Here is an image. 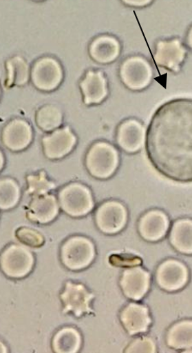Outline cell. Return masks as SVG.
<instances>
[{
  "mask_svg": "<svg viewBox=\"0 0 192 353\" xmlns=\"http://www.w3.org/2000/svg\"><path fill=\"white\" fill-rule=\"evenodd\" d=\"M120 163L119 150L104 140L92 143L84 158L85 170L94 179L107 180L117 172Z\"/></svg>",
  "mask_w": 192,
  "mask_h": 353,
  "instance_id": "cell-2",
  "label": "cell"
},
{
  "mask_svg": "<svg viewBox=\"0 0 192 353\" xmlns=\"http://www.w3.org/2000/svg\"><path fill=\"white\" fill-rule=\"evenodd\" d=\"M96 256V245L93 241L87 236H71L61 246V261L72 271H81L88 268L94 262Z\"/></svg>",
  "mask_w": 192,
  "mask_h": 353,
  "instance_id": "cell-5",
  "label": "cell"
},
{
  "mask_svg": "<svg viewBox=\"0 0 192 353\" xmlns=\"http://www.w3.org/2000/svg\"><path fill=\"white\" fill-rule=\"evenodd\" d=\"M65 77L61 62L56 57L44 55L35 59L31 65L30 81L39 92L50 93L57 90Z\"/></svg>",
  "mask_w": 192,
  "mask_h": 353,
  "instance_id": "cell-4",
  "label": "cell"
},
{
  "mask_svg": "<svg viewBox=\"0 0 192 353\" xmlns=\"http://www.w3.org/2000/svg\"><path fill=\"white\" fill-rule=\"evenodd\" d=\"M21 196L19 183L13 178L4 176L0 180V209L9 211L15 208Z\"/></svg>",
  "mask_w": 192,
  "mask_h": 353,
  "instance_id": "cell-26",
  "label": "cell"
},
{
  "mask_svg": "<svg viewBox=\"0 0 192 353\" xmlns=\"http://www.w3.org/2000/svg\"><path fill=\"white\" fill-rule=\"evenodd\" d=\"M80 332L73 327H64L56 332L52 339V349L56 353H75L81 349Z\"/></svg>",
  "mask_w": 192,
  "mask_h": 353,
  "instance_id": "cell-25",
  "label": "cell"
},
{
  "mask_svg": "<svg viewBox=\"0 0 192 353\" xmlns=\"http://www.w3.org/2000/svg\"><path fill=\"white\" fill-rule=\"evenodd\" d=\"M109 261L116 266L129 268L138 266L142 263L140 258L129 255H113L110 257Z\"/></svg>",
  "mask_w": 192,
  "mask_h": 353,
  "instance_id": "cell-30",
  "label": "cell"
},
{
  "mask_svg": "<svg viewBox=\"0 0 192 353\" xmlns=\"http://www.w3.org/2000/svg\"><path fill=\"white\" fill-rule=\"evenodd\" d=\"M155 277L158 286L164 292L174 293L186 286L190 274L188 267L182 261L170 258L158 266Z\"/></svg>",
  "mask_w": 192,
  "mask_h": 353,
  "instance_id": "cell-11",
  "label": "cell"
},
{
  "mask_svg": "<svg viewBox=\"0 0 192 353\" xmlns=\"http://www.w3.org/2000/svg\"><path fill=\"white\" fill-rule=\"evenodd\" d=\"M170 228L167 214L160 210H151L144 213L138 222V232L145 241L156 243L162 240Z\"/></svg>",
  "mask_w": 192,
  "mask_h": 353,
  "instance_id": "cell-17",
  "label": "cell"
},
{
  "mask_svg": "<svg viewBox=\"0 0 192 353\" xmlns=\"http://www.w3.org/2000/svg\"><path fill=\"white\" fill-rule=\"evenodd\" d=\"M147 132L144 124L135 118L120 123L116 133L117 146L128 154L140 152L146 145Z\"/></svg>",
  "mask_w": 192,
  "mask_h": 353,
  "instance_id": "cell-13",
  "label": "cell"
},
{
  "mask_svg": "<svg viewBox=\"0 0 192 353\" xmlns=\"http://www.w3.org/2000/svg\"><path fill=\"white\" fill-rule=\"evenodd\" d=\"M165 343L169 347L181 352L192 350V320H180L171 325L166 332Z\"/></svg>",
  "mask_w": 192,
  "mask_h": 353,
  "instance_id": "cell-23",
  "label": "cell"
},
{
  "mask_svg": "<svg viewBox=\"0 0 192 353\" xmlns=\"http://www.w3.org/2000/svg\"><path fill=\"white\" fill-rule=\"evenodd\" d=\"M78 87L84 105L89 107L101 105L110 92L108 77L100 69L85 71L79 80Z\"/></svg>",
  "mask_w": 192,
  "mask_h": 353,
  "instance_id": "cell-10",
  "label": "cell"
},
{
  "mask_svg": "<svg viewBox=\"0 0 192 353\" xmlns=\"http://www.w3.org/2000/svg\"><path fill=\"white\" fill-rule=\"evenodd\" d=\"M186 54L187 50L180 39H160L156 44L154 59L159 67L178 73Z\"/></svg>",
  "mask_w": 192,
  "mask_h": 353,
  "instance_id": "cell-14",
  "label": "cell"
},
{
  "mask_svg": "<svg viewBox=\"0 0 192 353\" xmlns=\"http://www.w3.org/2000/svg\"><path fill=\"white\" fill-rule=\"evenodd\" d=\"M94 298V295L85 285L72 281L66 283L60 295L63 312L72 313L78 318L92 312L91 303Z\"/></svg>",
  "mask_w": 192,
  "mask_h": 353,
  "instance_id": "cell-15",
  "label": "cell"
},
{
  "mask_svg": "<svg viewBox=\"0 0 192 353\" xmlns=\"http://www.w3.org/2000/svg\"><path fill=\"white\" fill-rule=\"evenodd\" d=\"M146 151L154 168L166 178L192 182V99L166 102L147 131Z\"/></svg>",
  "mask_w": 192,
  "mask_h": 353,
  "instance_id": "cell-1",
  "label": "cell"
},
{
  "mask_svg": "<svg viewBox=\"0 0 192 353\" xmlns=\"http://www.w3.org/2000/svg\"><path fill=\"white\" fill-rule=\"evenodd\" d=\"M121 3L126 7L144 8L151 6L153 2L151 0H124Z\"/></svg>",
  "mask_w": 192,
  "mask_h": 353,
  "instance_id": "cell-31",
  "label": "cell"
},
{
  "mask_svg": "<svg viewBox=\"0 0 192 353\" xmlns=\"http://www.w3.org/2000/svg\"><path fill=\"white\" fill-rule=\"evenodd\" d=\"M58 201L63 213L72 218L89 215L94 209L95 200L92 190L81 182H71L58 192Z\"/></svg>",
  "mask_w": 192,
  "mask_h": 353,
  "instance_id": "cell-3",
  "label": "cell"
},
{
  "mask_svg": "<svg viewBox=\"0 0 192 353\" xmlns=\"http://www.w3.org/2000/svg\"><path fill=\"white\" fill-rule=\"evenodd\" d=\"M186 43L188 48L192 50V26L189 29L186 37Z\"/></svg>",
  "mask_w": 192,
  "mask_h": 353,
  "instance_id": "cell-32",
  "label": "cell"
},
{
  "mask_svg": "<svg viewBox=\"0 0 192 353\" xmlns=\"http://www.w3.org/2000/svg\"><path fill=\"white\" fill-rule=\"evenodd\" d=\"M34 139L31 123L23 118L15 117L9 120L1 132V141L7 150L19 153L28 150Z\"/></svg>",
  "mask_w": 192,
  "mask_h": 353,
  "instance_id": "cell-12",
  "label": "cell"
},
{
  "mask_svg": "<svg viewBox=\"0 0 192 353\" xmlns=\"http://www.w3.org/2000/svg\"><path fill=\"white\" fill-rule=\"evenodd\" d=\"M128 211L120 201L111 199L97 208L94 220L98 230L105 235H116L124 230L128 221Z\"/></svg>",
  "mask_w": 192,
  "mask_h": 353,
  "instance_id": "cell-7",
  "label": "cell"
},
{
  "mask_svg": "<svg viewBox=\"0 0 192 353\" xmlns=\"http://www.w3.org/2000/svg\"><path fill=\"white\" fill-rule=\"evenodd\" d=\"M151 274L138 265L125 269L119 282L124 296L135 301L145 298L151 288Z\"/></svg>",
  "mask_w": 192,
  "mask_h": 353,
  "instance_id": "cell-16",
  "label": "cell"
},
{
  "mask_svg": "<svg viewBox=\"0 0 192 353\" xmlns=\"http://www.w3.org/2000/svg\"><path fill=\"white\" fill-rule=\"evenodd\" d=\"M35 263L33 253L24 245L10 244L1 254V268L9 278L23 279L32 271Z\"/></svg>",
  "mask_w": 192,
  "mask_h": 353,
  "instance_id": "cell-8",
  "label": "cell"
},
{
  "mask_svg": "<svg viewBox=\"0 0 192 353\" xmlns=\"http://www.w3.org/2000/svg\"><path fill=\"white\" fill-rule=\"evenodd\" d=\"M169 242L175 250L185 256L192 255V219L182 218L171 226Z\"/></svg>",
  "mask_w": 192,
  "mask_h": 353,
  "instance_id": "cell-22",
  "label": "cell"
},
{
  "mask_svg": "<svg viewBox=\"0 0 192 353\" xmlns=\"http://www.w3.org/2000/svg\"><path fill=\"white\" fill-rule=\"evenodd\" d=\"M17 239L23 244L32 247L39 248L45 244V239L40 232L28 227L19 228L16 231Z\"/></svg>",
  "mask_w": 192,
  "mask_h": 353,
  "instance_id": "cell-28",
  "label": "cell"
},
{
  "mask_svg": "<svg viewBox=\"0 0 192 353\" xmlns=\"http://www.w3.org/2000/svg\"><path fill=\"white\" fill-rule=\"evenodd\" d=\"M120 321L127 333L131 336L146 333L152 324L148 307L136 302L130 303L122 308Z\"/></svg>",
  "mask_w": 192,
  "mask_h": 353,
  "instance_id": "cell-19",
  "label": "cell"
},
{
  "mask_svg": "<svg viewBox=\"0 0 192 353\" xmlns=\"http://www.w3.org/2000/svg\"><path fill=\"white\" fill-rule=\"evenodd\" d=\"M60 206L53 194L33 197L27 211L28 219L35 223L45 225L53 222L58 216Z\"/></svg>",
  "mask_w": 192,
  "mask_h": 353,
  "instance_id": "cell-20",
  "label": "cell"
},
{
  "mask_svg": "<svg viewBox=\"0 0 192 353\" xmlns=\"http://www.w3.org/2000/svg\"><path fill=\"white\" fill-rule=\"evenodd\" d=\"M118 74L126 88L133 92H141L151 85L154 72L151 62L136 54L127 57L121 61Z\"/></svg>",
  "mask_w": 192,
  "mask_h": 353,
  "instance_id": "cell-6",
  "label": "cell"
},
{
  "mask_svg": "<svg viewBox=\"0 0 192 353\" xmlns=\"http://www.w3.org/2000/svg\"><path fill=\"white\" fill-rule=\"evenodd\" d=\"M88 52L96 63L108 65L114 63L120 56L122 45L116 36L106 33L100 34L91 40Z\"/></svg>",
  "mask_w": 192,
  "mask_h": 353,
  "instance_id": "cell-18",
  "label": "cell"
},
{
  "mask_svg": "<svg viewBox=\"0 0 192 353\" xmlns=\"http://www.w3.org/2000/svg\"><path fill=\"white\" fill-rule=\"evenodd\" d=\"M6 156L3 154V152L1 150V171H3L4 167H6Z\"/></svg>",
  "mask_w": 192,
  "mask_h": 353,
  "instance_id": "cell-33",
  "label": "cell"
},
{
  "mask_svg": "<svg viewBox=\"0 0 192 353\" xmlns=\"http://www.w3.org/2000/svg\"><path fill=\"white\" fill-rule=\"evenodd\" d=\"M26 182V192L32 197L48 194L56 187L55 182L50 179L44 170L28 174Z\"/></svg>",
  "mask_w": 192,
  "mask_h": 353,
  "instance_id": "cell-27",
  "label": "cell"
},
{
  "mask_svg": "<svg viewBox=\"0 0 192 353\" xmlns=\"http://www.w3.org/2000/svg\"><path fill=\"white\" fill-rule=\"evenodd\" d=\"M125 352H157L155 341L149 337L142 336L134 339L125 348Z\"/></svg>",
  "mask_w": 192,
  "mask_h": 353,
  "instance_id": "cell-29",
  "label": "cell"
},
{
  "mask_svg": "<svg viewBox=\"0 0 192 353\" xmlns=\"http://www.w3.org/2000/svg\"><path fill=\"white\" fill-rule=\"evenodd\" d=\"M78 137L70 126L43 136L41 140L43 154L50 161H59L70 155L78 144Z\"/></svg>",
  "mask_w": 192,
  "mask_h": 353,
  "instance_id": "cell-9",
  "label": "cell"
},
{
  "mask_svg": "<svg viewBox=\"0 0 192 353\" xmlns=\"http://www.w3.org/2000/svg\"><path fill=\"white\" fill-rule=\"evenodd\" d=\"M64 121L62 109L54 103L41 106L35 113V123L42 132L51 133L61 128Z\"/></svg>",
  "mask_w": 192,
  "mask_h": 353,
  "instance_id": "cell-24",
  "label": "cell"
},
{
  "mask_svg": "<svg viewBox=\"0 0 192 353\" xmlns=\"http://www.w3.org/2000/svg\"><path fill=\"white\" fill-rule=\"evenodd\" d=\"M6 78L5 87L8 89L23 88L29 84L31 76V66L28 60L20 54L8 58L5 64Z\"/></svg>",
  "mask_w": 192,
  "mask_h": 353,
  "instance_id": "cell-21",
  "label": "cell"
}]
</instances>
